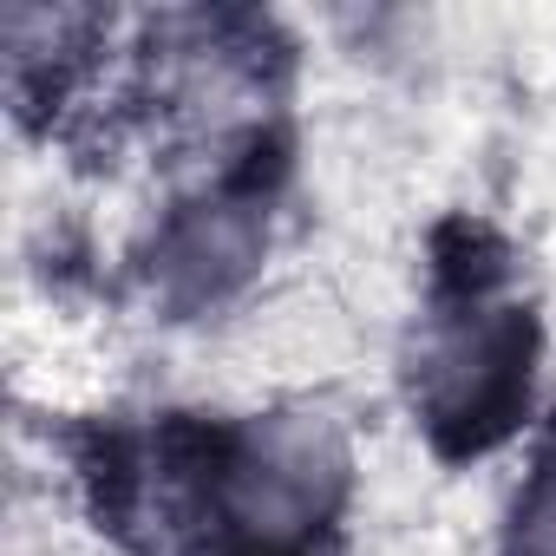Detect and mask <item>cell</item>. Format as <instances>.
<instances>
[{"instance_id":"1","label":"cell","mask_w":556,"mask_h":556,"mask_svg":"<svg viewBox=\"0 0 556 556\" xmlns=\"http://www.w3.org/2000/svg\"><path fill=\"white\" fill-rule=\"evenodd\" d=\"M510 556H556V445L543 452L536 478L523 484L517 530H510Z\"/></svg>"}]
</instances>
